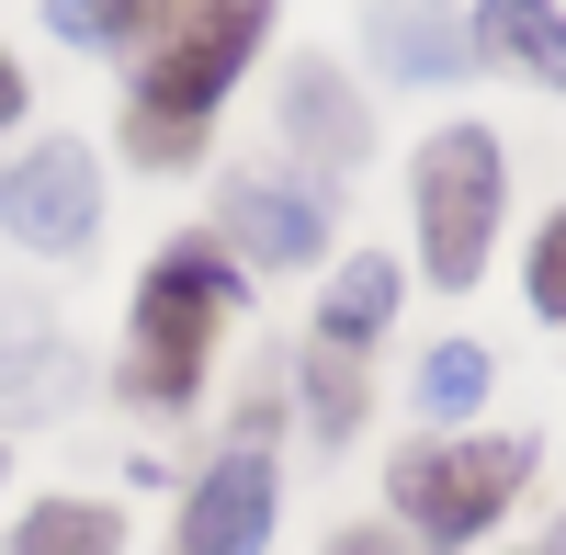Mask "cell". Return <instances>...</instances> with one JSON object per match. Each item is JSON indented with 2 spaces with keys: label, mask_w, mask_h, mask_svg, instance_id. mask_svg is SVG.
Here are the masks:
<instances>
[{
  "label": "cell",
  "mask_w": 566,
  "mask_h": 555,
  "mask_svg": "<svg viewBox=\"0 0 566 555\" xmlns=\"http://www.w3.org/2000/svg\"><path fill=\"white\" fill-rule=\"evenodd\" d=\"M239 306V261L205 250V239H181L159 272H148V295H136V352H125V386L148 397V408H181L205 386V341H216V317Z\"/></svg>",
  "instance_id": "obj_2"
},
{
  "label": "cell",
  "mask_w": 566,
  "mask_h": 555,
  "mask_svg": "<svg viewBox=\"0 0 566 555\" xmlns=\"http://www.w3.org/2000/svg\"><path fill=\"white\" fill-rule=\"evenodd\" d=\"M272 23V0H136V103L125 136L148 170H181L205 148L216 91L250 69V45Z\"/></svg>",
  "instance_id": "obj_1"
},
{
  "label": "cell",
  "mask_w": 566,
  "mask_h": 555,
  "mask_svg": "<svg viewBox=\"0 0 566 555\" xmlns=\"http://www.w3.org/2000/svg\"><path fill=\"white\" fill-rule=\"evenodd\" d=\"M227 239L283 272V261L328 250V216H317V193H295V181H227Z\"/></svg>",
  "instance_id": "obj_7"
},
{
  "label": "cell",
  "mask_w": 566,
  "mask_h": 555,
  "mask_svg": "<svg viewBox=\"0 0 566 555\" xmlns=\"http://www.w3.org/2000/svg\"><path fill=\"white\" fill-rule=\"evenodd\" d=\"M510 193V159L488 125H442L419 148V250H431V284H476L488 272V227Z\"/></svg>",
  "instance_id": "obj_3"
},
{
  "label": "cell",
  "mask_w": 566,
  "mask_h": 555,
  "mask_svg": "<svg viewBox=\"0 0 566 555\" xmlns=\"http://www.w3.org/2000/svg\"><path fill=\"white\" fill-rule=\"evenodd\" d=\"M23 114V69H0V125H12Z\"/></svg>",
  "instance_id": "obj_18"
},
{
  "label": "cell",
  "mask_w": 566,
  "mask_h": 555,
  "mask_svg": "<svg viewBox=\"0 0 566 555\" xmlns=\"http://www.w3.org/2000/svg\"><path fill=\"white\" fill-rule=\"evenodd\" d=\"M386 306H397V261H352L340 284H328V317H317V341L363 352L374 329H386Z\"/></svg>",
  "instance_id": "obj_11"
},
{
  "label": "cell",
  "mask_w": 566,
  "mask_h": 555,
  "mask_svg": "<svg viewBox=\"0 0 566 555\" xmlns=\"http://www.w3.org/2000/svg\"><path fill=\"white\" fill-rule=\"evenodd\" d=\"M283 125H295V148H306V159H328V170L374 148V125H363V103H352V91L328 80V69H295V80H283Z\"/></svg>",
  "instance_id": "obj_9"
},
{
  "label": "cell",
  "mask_w": 566,
  "mask_h": 555,
  "mask_svg": "<svg viewBox=\"0 0 566 555\" xmlns=\"http://www.w3.org/2000/svg\"><path fill=\"white\" fill-rule=\"evenodd\" d=\"M374 45L397 57V80H453L464 69V34L431 12V0H386V12H374Z\"/></svg>",
  "instance_id": "obj_10"
},
{
  "label": "cell",
  "mask_w": 566,
  "mask_h": 555,
  "mask_svg": "<svg viewBox=\"0 0 566 555\" xmlns=\"http://www.w3.org/2000/svg\"><path fill=\"white\" fill-rule=\"evenodd\" d=\"M45 23H57L69 45H125L136 34V0H45Z\"/></svg>",
  "instance_id": "obj_16"
},
{
  "label": "cell",
  "mask_w": 566,
  "mask_h": 555,
  "mask_svg": "<svg viewBox=\"0 0 566 555\" xmlns=\"http://www.w3.org/2000/svg\"><path fill=\"white\" fill-rule=\"evenodd\" d=\"M476 397H488V352L476 341H442L431 363H419V408H431V420H464Z\"/></svg>",
  "instance_id": "obj_13"
},
{
  "label": "cell",
  "mask_w": 566,
  "mask_h": 555,
  "mask_svg": "<svg viewBox=\"0 0 566 555\" xmlns=\"http://www.w3.org/2000/svg\"><path fill=\"white\" fill-rule=\"evenodd\" d=\"M272 544V453H227L181 511V555H261Z\"/></svg>",
  "instance_id": "obj_6"
},
{
  "label": "cell",
  "mask_w": 566,
  "mask_h": 555,
  "mask_svg": "<svg viewBox=\"0 0 566 555\" xmlns=\"http://www.w3.org/2000/svg\"><path fill=\"white\" fill-rule=\"evenodd\" d=\"M464 45H488L499 69H533L544 91H566V12H555V0H488Z\"/></svg>",
  "instance_id": "obj_8"
},
{
  "label": "cell",
  "mask_w": 566,
  "mask_h": 555,
  "mask_svg": "<svg viewBox=\"0 0 566 555\" xmlns=\"http://www.w3.org/2000/svg\"><path fill=\"white\" fill-rule=\"evenodd\" d=\"M114 511H103V499H45V511L23 522V555H114Z\"/></svg>",
  "instance_id": "obj_12"
},
{
  "label": "cell",
  "mask_w": 566,
  "mask_h": 555,
  "mask_svg": "<svg viewBox=\"0 0 566 555\" xmlns=\"http://www.w3.org/2000/svg\"><path fill=\"white\" fill-rule=\"evenodd\" d=\"M45 397H69V352L57 341H12L0 352V408H45Z\"/></svg>",
  "instance_id": "obj_14"
},
{
  "label": "cell",
  "mask_w": 566,
  "mask_h": 555,
  "mask_svg": "<svg viewBox=\"0 0 566 555\" xmlns=\"http://www.w3.org/2000/svg\"><path fill=\"white\" fill-rule=\"evenodd\" d=\"M533 306H544V317H566V216L544 227V250H533Z\"/></svg>",
  "instance_id": "obj_17"
},
{
  "label": "cell",
  "mask_w": 566,
  "mask_h": 555,
  "mask_svg": "<svg viewBox=\"0 0 566 555\" xmlns=\"http://www.w3.org/2000/svg\"><path fill=\"white\" fill-rule=\"evenodd\" d=\"M0 227H12L23 250H80L91 227H103V170H91L69 136L45 159H12L0 170Z\"/></svg>",
  "instance_id": "obj_5"
},
{
  "label": "cell",
  "mask_w": 566,
  "mask_h": 555,
  "mask_svg": "<svg viewBox=\"0 0 566 555\" xmlns=\"http://www.w3.org/2000/svg\"><path fill=\"white\" fill-rule=\"evenodd\" d=\"M555 555H566V522H555Z\"/></svg>",
  "instance_id": "obj_19"
},
{
  "label": "cell",
  "mask_w": 566,
  "mask_h": 555,
  "mask_svg": "<svg viewBox=\"0 0 566 555\" xmlns=\"http://www.w3.org/2000/svg\"><path fill=\"white\" fill-rule=\"evenodd\" d=\"M306 397H317L328 442H340V431L363 420V375H352V352H340V341H317V352H306Z\"/></svg>",
  "instance_id": "obj_15"
},
{
  "label": "cell",
  "mask_w": 566,
  "mask_h": 555,
  "mask_svg": "<svg viewBox=\"0 0 566 555\" xmlns=\"http://www.w3.org/2000/svg\"><path fill=\"white\" fill-rule=\"evenodd\" d=\"M533 477V442L510 431V442H408L397 453V511L408 533H431V544H464V533H488L510 511V488Z\"/></svg>",
  "instance_id": "obj_4"
}]
</instances>
